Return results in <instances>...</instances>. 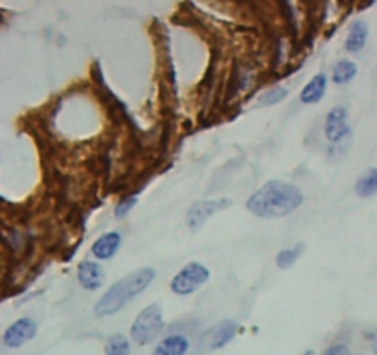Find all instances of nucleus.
<instances>
[{
	"label": "nucleus",
	"mask_w": 377,
	"mask_h": 355,
	"mask_svg": "<svg viewBox=\"0 0 377 355\" xmlns=\"http://www.w3.org/2000/svg\"><path fill=\"white\" fill-rule=\"evenodd\" d=\"M357 76V65L349 59H340L333 69V81L337 85H346Z\"/></svg>",
	"instance_id": "nucleus-15"
},
{
	"label": "nucleus",
	"mask_w": 377,
	"mask_h": 355,
	"mask_svg": "<svg viewBox=\"0 0 377 355\" xmlns=\"http://www.w3.org/2000/svg\"><path fill=\"white\" fill-rule=\"evenodd\" d=\"M372 350H373V354H377V330L372 337Z\"/></svg>",
	"instance_id": "nucleus-21"
},
{
	"label": "nucleus",
	"mask_w": 377,
	"mask_h": 355,
	"mask_svg": "<svg viewBox=\"0 0 377 355\" xmlns=\"http://www.w3.org/2000/svg\"><path fill=\"white\" fill-rule=\"evenodd\" d=\"M303 203V194L298 186L284 180H269L256 190L247 201V210L257 217L274 219L293 214Z\"/></svg>",
	"instance_id": "nucleus-1"
},
{
	"label": "nucleus",
	"mask_w": 377,
	"mask_h": 355,
	"mask_svg": "<svg viewBox=\"0 0 377 355\" xmlns=\"http://www.w3.org/2000/svg\"><path fill=\"white\" fill-rule=\"evenodd\" d=\"M324 133H326L327 140L333 144L342 142L346 136H349L348 111H346L344 107H333V109L327 112Z\"/></svg>",
	"instance_id": "nucleus-8"
},
{
	"label": "nucleus",
	"mask_w": 377,
	"mask_h": 355,
	"mask_svg": "<svg viewBox=\"0 0 377 355\" xmlns=\"http://www.w3.org/2000/svg\"><path fill=\"white\" fill-rule=\"evenodd\" d=\"M303 355H315V354H313V351L309 350V351H306V354H303Z\"/></svg>",
	"instance_id": "nucleus-22"
},
{
	"label": "nucleus",
	"mask_w": 377,
	"mask_h": 355,
	"mask_svg": "<svg viewBox=\"0 0 377 355\" xmlns=\"http://www.w3.org/2000/svg\"><path fill=\"white\" fill-rule=\"evenodd\" d=\"M326 87H327V78L326 74H317L315 78L309 81L306 87L302 88V93H300V100L302 103H318L326 94Z\"/></svg>",
	"instance_id": "nucleus-13"
},
{
	"label": "nucleus",
	"mask_w": 377,
	"mask_h": 355,
	"mask_svg": "<svg viewBox=\"0 0 377 355\" xmlns=\"http://www.w3.org/2000/svg\"><path fill=\"white\" fill-rule=\"evenodd\" d=\"M78 280L85 289L96 291L103 286V271L96 262L85 260L78 265Z\"/></svg>",
	"instance_id": "nucleus-9"
},
{
	"label": "nucleus",
	"mask_w": 377,
	"mask_h": 355,
	"mask_svg": "<svg viewBox=\"0 0 377 355\" xmlns=\"http://www.w3.org/2000/svg\"><path fill=\"white\" fill-rule=\"evenodd\" d=\"M287 98V88H272V91H269V93L263 94L262 98H260V103L262 105H276V103H280L282 100H285Z\"/></svg>",
	"instance_id": "nucleus-18"
},
{
	"label": "nucleus",
	"mask_w": 377,
	"mask_h": 355,
	"mask_svg": "<svg viewBox=\"0 0 377 355\" xmlns=\"http://www.w3.org/2000/svg\"><path fill=\"white\" fill-rule=\"evenodd\" d=\"M190 350V342L184 335H170L162 339L155 348L153 355H186Z\"/></svg>",
	"instance_id": "nucleus-11"
},
{
	"label": "nucleus",
	"mask_w": 377,
	"mask_h": 355,
	"mask_svg": "<svg viewBox=\"0 0 377 355\" xmlns=\"http://www.w3.org/2000/svg\"><path fill=\"white\" fill-rule=\"evenodd\" d=\"M153 278H155V271L151 267H144L112 284L94 305V311H96L98 317L118 313L120 309L127 305L134 296H138L142 291L149 287Z\"/></svg>",
	"instance_id": "nucleus-2"
},
{
	"label": "nucleus",
	"mask_w": 377,
	"mask_h": 355,
	"mask_svg": "<svg viewBox=\"0 0 377 355\" xmlns=\"http://www.w3.org/2000/svg\"><path fill=\"white\" fill-rule=\"evenodd\" d=\"M210 278V271H208L202 263L190 262L180 269L171 280V291L175 295H192L199 287H202Z\"/></svg>",
	"instance_id": "nucleus-4"
},
{
	"label": "nucleus",
	"mask_w": 377,
	"mask_h": 355,
	"mask_svg": "<svg viewBox=\"0 0 377 355\" xmlns=\"http://www.w3.org/2000/svg\"><path fill=\"white\" fill-rule=\"evenodd\" d=\"M137 195H133V197H127V199H124V201H120L118 203V206H116V212H115V216L118 217V219H124L125 216H127L129 212H131V210H133L134 208V204H137Z\"/></svg>",
	"instance_id": "nucleus-19"
},
{
	"label": "nucleus",
	"mask_w": 377,
	"mask_h": 355,
	"mask_svg": "<svg viewBox=\"0 0 377 355\" xmlns=\"http://www.w3.org/2000/svg\"><path fill=\"white\" fill-rule=\"evenodd\" d=\"M120 245H122L120 232H107V234H103L92 243L91 252L94 254L96 260H110L116 254V250L120 249Z\"/></svg>",
	"instance_id": "nucleus-10"
},
{
	"label": "nucleus",
	"mask_w": 377,
	"mask_h": 355,
	"mask_svg": "<svg viewBox=\"0 0 377 355\" xmlns=\"http://www.w3.org/2000/svg\"><path fill=\"white\" fill-rule=\"evenodd\" d=\"M324 355H352V351H349L348 346L335 344L331 346V348H327V350L324 351Z\"/></svg>",
	"instance_id": "nucleus-20"
},
{
	"label": "nucleus",
	"mask_w": 377,
	"mask_h": 355,
	"mask_svg": "<svg viewBox=\"0 0 377 355\" xmlns=\"http://www.w3.org/2000/svg\"><path fill=\"white\" fill-rule=\"evenodd\" d=\"M368 33H370V28H368V24L364 21H355L352 24V28H349L348 37H346V50L349 54H357L364 48L368 41Z\"/></svg>",
	"instance_id": "nucleus-12"
},
{
	"label": "nucleus",
	"mask_w": 377,
	"mask_h": 355,
	"mask_svg": "<svg viewBox=\"0 0 377 355\" xmlns=\"http://www.w3.org/2000/svg\"><path fill=\"white\" fill-rule=\"evenodd\" d=\"M230 204H232L230 199H204V201H197V203H193L192 208L188 210L186 223H188L192 231H199L211 216H216L217 212L228 208Z\"/></svg>",
	"instance_id": "nucleus-5"
},
{
	"label": "nucleus",
	"mask_w": 377,
	"mask_h": 355,
	"mask_svg": "<svg viewBox=\"0 0 377 355\" xmlns=\"http://www.w3.org/2000/svg\"><path fill=\"white\" fill-rule=\"evenodd\" d=\"M238 333V322L234 320H223V322L211 326L204 335L201 337L202 350H217L228 344Z\"/></svg>",
	"instance_id": "nucleus-6"
},
{
	"label": "nucleus",
	"mask_w": 377,
	"mask_h": 355,
	"mask_svg": "<svg viewBox=\"0 0 377 355\" xmlns=\"http://www.w3.org/2000/svg\"><path fill=\"white\" fill-rule=\"evenodd\" d=\"M37 333V324L33 318H18L4 332V344L8 348H21L28 341H32Z\"/></svg>",
	"instance_id": "nucleus-7"
},
{
	"label": "nucleus",
	"mask_w": 377,
	"mask_h": 355,
	"mask_svg": "<svg viewBox=\"0 0 377 355\" xmlns=\"http://www.w3.org/2000/svg\"><path fill=\"white\" fill-rule=\"evenodd\" d=\"M303 250V245H296L294 249H285L282 252H278L276 256V263H278V267L280 269H289L291 265H294V262L300 258V254Z\"/></svg>",
	"instance_id": "nucleus-17"
},
{
	"label": "nucleus",
	"mask_w": 377,
	"mask_h": 355,
	"mask_svg": "<svg viewBox=\"0 0 377 355\" xmlns=\"http://www.w3.org/2000/svg\"><path fill=\"white\" fill-rule=\"evenodd\" d=\"M355 194L359 197H372L377 194V168L368 170L355 185Z\"/></svg>",
	"instance_id": "nucleus-14"
},
{
	"label": "nucleus",
	"mask_w": 377,
	"mask_h": 355,
	"mask_svg": "<svg viewBox=\"0 0 377 355\" xmlns=\"http://www.w3.org/2000/svg\"><path fill=\"white\" fill-rule=\"evenodd\" d=\"M162 330H164V318H162L161 305L151 304L142 309L134 318L133 326H131V337L137 344L144 346L155 341L162 333Z\"/></svg>",
	"instance_id": "nucleus-3"
},
{
	"label": "nucleus",
	"mask_w": 377,
	"mask_h": 355,
	"mask_svg": "<svg viewBox=\"0 0 377 355\" xmlns=\"http://www.w3.org/2000/svg\"><path fill=\"white\" fill-rule=\"evenodd\" d=\"M129 341L122 333L109 337V341L105 344V355H129Z\"/></svg>",
	"instance_id": "nucleus-16"
}]
</instances>
